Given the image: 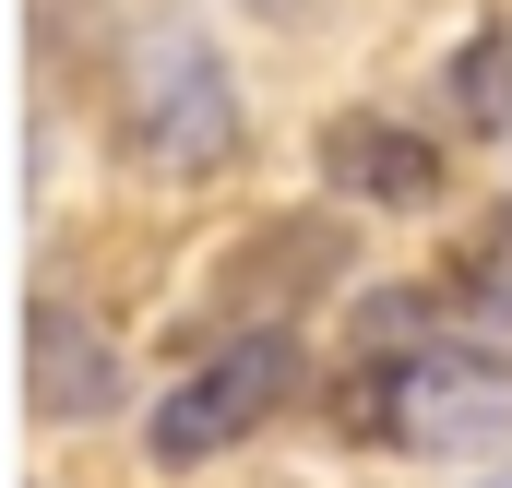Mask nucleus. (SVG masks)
I'll return each instance as SVG.
<instances>
[{
    "mask_svg": "<svg viewBox=\"0 0 512 488\" xmlns=\"http://www.w3.org/2000/svg\"><path fill=\"white\" fill-rule=\"evenodd\" d=\"M346 429H370L393 453H489L512 441V358L501 346H405V358H370L358 393H346Z\"/></svg>",
    "mask_w": 512,
    "mask_h": 488,
    "instance_id": "1",
    "label": "nucleus"
},
{
    "mask_svg": "<svg viewBox=\"0 0 512 488\" xmlns=\"http://www.w3.org/2000/svg\"><path fill=\"white\" fill-rule=\"evenodd\" d=\"M120 131L155 179H215L239 155V84L203 24H143L120 72Z\"/></svg>",
    "mask_w": 512,
    "mask_h": 488,
    "instance_id": "2",
    "label": "nucleus"
},
{
    "mask_svg": "<svg viewBox=\"0 0 512 488\" xmlns=\"http://www.w3.org/2000/svg\"><path fill=\"white\" fill-rule=\"evenodd\" d=\"M298 393V334H227L215 358L191 369L155 417H143V453L179 477V465H215V453H239L262 417Z\"/></svg>",
    "mask_w": 512,
    "mask_h": 488,
    "instance_id": "3",
    "label": "nucleus"
},
{
    "mask_svg": "<svg viewBox=\"0 0 512 488\" xmlns=\"http://www.w3.org/2000/svg\"><path fill=\"white\" fill-rule=\"evenodd\" d=\"M24 405L36 417H108L120 405V358H108V334L84 322V310H60V298H36L24 310Z\"/></svg>",
    "mask_w": 512,
    "mask_h": 488,
    "instance_id": "4",
    "label": "nucleus"
},
{
    "mask_svg": "<svg viewBox=\"0 0 512 488\" xmlns=\"http://www.w3.org/2000/svg\"><path fill=\"white\" fill-rule=\"evenodd\" d=\"M322 179H334L346 203H393V215H405V203H441V143H417L405 120H370V108H358V120L322 131Z\"/></svg>",
    "mask_w": 512,
    "mask_h": 488,
    "instance_id": "5",
    "label": "nucleus"
},
{
    "mask_svg": "<svg viewBox=\"0 0 512 488\" xmlns=\"http://www.w3.org/2000/svg\"><path fill=\"white\" fill-rule=\"evenodd\" d=\"M441 96H453V120H465V131H512V24H477V36L453 48Z\"/></svg>",
    "mask_w": 512,
    "mask_h": 488,
    "instance_id": "6",
    "label": "nucleus"
},
{
    "mask_svg": "<svg viewBox=\"0 0 512 488\" xmlns=\"http://www.w3.org/2000/svg\"><path fill=\"white\" fill-rule=\"evenodd\" d=\"M453 298H465V322H477L489 346H512V239H501V227H489V239H465Z\"/></svg>",
    "mask_w": 512,
    "mask_h": 488,
    "instance_id": "7",
    "label": "nucleus"
},
{
    "mask_svg": "<svg viewBox=\"0 0 512 488\" xmlns=\"http://www.w3.org/2000/svg\"><path fill=\"white\" fill-rule=\"evenodd\" d=\"M489 488H512V465H501V477H489Z\"/></svg>",
    "mask_w": 512,
    "mask_h": 488,
    "instance_id": "8",
    "label": "nucleus"
}]
</instances>
